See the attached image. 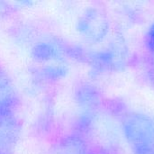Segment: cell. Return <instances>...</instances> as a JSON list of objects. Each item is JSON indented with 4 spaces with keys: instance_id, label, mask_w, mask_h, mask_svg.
Wrapping results in <instances>:
<instances>
[{
    "instance_id": "8992f818",
    "label": "cell",
    "mask_w": 154,
    "mask_h": 154,
    "mask_svg": "<svg viewBox=\"0 0 154 154\" xmlns=\"http://www.w3.org/2000/svg\"><path fill=\"white\" fill-rule=\"evenodd\" d=\"M75 95L77 103L82 109L85 110L83 115L90 114L96 111L98 106L99 97L95 88L88 84H85L79 87Z\"/></svg>"
},
{
    "instance_id": "277c9868",
    "label": "cell",
    "mask_w": 154,
    "mask_h": 154,
    "mask_svg": "<svg viewBox=\"0 0 154 154\" xmlns=\"http://www.w3.org/2000/svg\"><path fill=\"white\" fill-rule=\"evenodd\" d=\"M78 132L61 137L52 145L48 154H101Z\"/></svg>"
},
{
    "instance_id": "6da1fadb",
    "label": "cell",
    "mask_w": 154,
    "mask_h": 154,
    "mask_svg": "<svg viewBox=\"0 0 154 154\" xmlns=\"http://www.w3.org/2000/svg\"><path fill=\"white\" fill-rule=\"evenodd\" d=\"M121 125L133 154H154V117L129 112L123 116Z\"/></svg>"
},
{
    "instance_id": "7a4b0ae2",
    "label": "cell",
    "mask_w": 154,
    "mask_h": 154,
    "mask_svg": "<svg viewBox=\"0 0 154 154\" xmlns=\"http://www.w3.org/2000/svg\"><path fill=\"white\" fill-rule=\"evenodd\" d=\"M77 28L82 37L89 42H100L106 37L109 31L107 14L100 8H88L80 15Z\"/></svg>"
},
{
    "instance_id": "3957f363",
    "label": "cell",
    "mask_w": 154,
    "mask_h": 154,
    "mask_svg": "<svg viewBox=\"0 0 154 154\" xmlns=\"http://www.w3.org/2000/svg\"><path fill=\"white\" fill-rule=\"evenodd\" d=\"M22 132L14 109L0 110V154H14Z\"/></svg>"
},
{
    "instance_id": "5b68a950",
    "label": "cell",
    "mask_w": 154,
    "mask_h": 154,
    "mask_svg": "<svg viewBox=\"0 0 154 154\" xmlns=\"http://www.w3.org/2000/svg\"><path fill=\"white\" fill-rule=\"evenodd\" d=\"M19 102V95L12 79L0 68V110L14 109Z\"/></svg>"
},
{
    "instance_id": "ba28073f",
    "label": "cell",
    "mask_w": 154,
    "mask_h": 154,
    "mask_svg": "<svg viewBox=\"0 0 154 154\" xmlns=\"http://www.w3.org/2000/svg\"><path fill=\"white\" fill-rule=\"evenodd\" d=\"M144 44L147 52L154 53V23L147 30L144 38Z\"/></svg>"
},
{
    "instance_id": "52a82bcc",
    "label": "cell",
    "mask_w": 154,
    "mask_h": 154,
    "mask_svg": "<svg viewBox=\"0 0 154 154\" xmlns=\"http://www.w3.org/2000/svg\"><path fill=\"white\" fill-rule=\"evenodd\" d=\"M61 53L60 49L57 47L55 44L51 42H39L36 43L33 50L32 55L33 58L37 60H48L51 59H56Z\"/></svg>"
}]
</instances>
